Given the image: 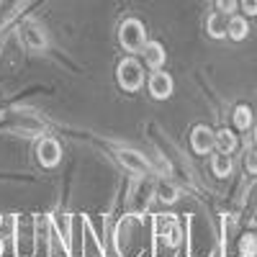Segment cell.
Returning a JSON list of instances; mask_svg holds the SVG:
<instances>
[{
  "mask_svg": "<svg viewBox=\"0 0 257 257\" xmlns=\"http://www.w3.org/2000/svg\"><path fill=\"white\" fill-rule=\"evenodd\" d=\"M116 80L118 85L126 90V93H137L142 85H144V70H142V64L132 57H126L118 62V67H116Z\"/></svg>",
  "mask_w": 257,
  "mask_h": 257,
  "instance_id": "6da1fadb",
  "label": "cell"
},
{
  "mask_svg": "<svg viewBox=\"0 0 257 257\" xmlns=\"http://www.w3.org/2000/svg\"><path fill=\"white\" fill-rule=\"evenodd\" d=\"M118 41L126 52H142L144 44H147V31H144V24L137 18H126L121 29H118Z\"/></svg>",
  "mask_w": 257,
  "mask_h": 257,
  "instance_id": "7a4b0ae2",
  "label": "cell"
},
{
  "mask_svg": "<svg viewBox=\"0 0 257 257\" xmlns=\"http://www.w3.org/2000/svg\"><path fill=\"white\" fill-rule=\"evenodd\" d=\"M36 160L41 162V167H57L59 160H62V147L57 139L52 137H44L39 144H36Z\"/></svg>",
  "mask_w": 257,
  "mask_h": 257,
  "instance_id": "3957f363",
  "label": "cell"
},
{
  "mask_svg": "<svg viewBox=\"0 0 257 257\" xmlns=\"http://www.w3.org/2000/svg\"><path fill=\"white\" fill-rule=\"evenodd\" d=\"M21 41H24V47L29 52H41L47 47V36H44V31H41V26H36L34 21L24 24V29H21Z\"/></svg>",
  "mask_w": 257,
  "mask_h": 257,
  "instance_id": "277c9868",
  "label": "cell"
},
{
  "mask_svg": "<svg viewBox=\"0 0 257 257\" xmlns=\"http://www.w3.org/2000/svg\"><path fill=\"white\" fill-rule=\"evenodd\" d=\"M149 95H152L155 100H167L170 95H173V77H170L167 72H155L152 77H149Z\"/></svg>",
  "mask_w": 257,
  "mask_h": 257,
  "instance_id": "5b68a950",
  "label": "cell"
},
{
  "mask_svg": "<svg viewBox=\"0 0 257 257\" xmlns=\"http://www.w3.org/2000/svg\"><path fill=\"white\" fill-rule=\"evenodd\" d=\"M190 147H193V152L196 155H208L211 149H213V132L208 126H196L193 128V134H190Z\"/></svg>",
  "mask_w": 257,
  "mask_h": 257,
  "instance_id": "8992f818",
  "label": "cell"
},
{
  "mask_svg": "<svg viewBox=\"0 0 257 257\" xmlns=\"http://www.w3.org/2000/svg\"><path fill=\"white\" fill-rule=\"evenodd\" d=\"M118 162H121L126 170H132L134 175L149 173V162L144 160V155L134 152V149H121V152H118Z\"/></svg>",
  "mask_w": 257,
  "mask_h": 257,
  "instance_id": "52a82bcc",
  "label": "cell"
},
{
  "mask_svg": "<svg viewBox=\"0 0 257 257\" xmlns=\"http://www.w3.org/2000/svg\"><path fill=\"white\" fill-rule=\"evenodd\" d=\"M167 54H165V47L160 44V41H147L144 44V62L149 64L152 70H160L165 64Z\"/></svg>",
  "mask_w": 257,
  "mask_h": 257,
  "instance_id": "ba28073f",
  "label": "cell"
},
{
  "mask_svg": "<svg viewBox=\"0 0 257 257\" xmlns=\"http://www.w3.org/2000/svg\"><path fill=\"white\" fill-rule=\"evenodd\" d=\"M213 147H216L219 152L231 155L234 149L239 147V139H237L234 132H229V128H219V132H213Z\"/></svg>",
  "mask_w": 257,
  "mask_h": 257,
  "instance_id": "9c48e42d",
  "label": "cell"
},
{
  "mask_svg": "<svg viewBox=\"0 0 257 257\" xmlns=\"http://www.w3.org/2000/svg\"><path fill=\"white\" fill-rule=\"evenodd\" d=\"M211 170H213V175H216V178H226V175L231 173V170H234L231 155L219 152V149H216V155L211 157Z\"/></svg>",
  "mask_w": 257,
  "mask_h": 257,
  "instance_id": "30bf717a",
  "label": "cell"
},
{
  "mask_svg": "<svg viewBox=\"0 0 257 257\" xmlns=\"http://www.w3.org/2000/svg\"><path fill=\"white\" fill-rule=\"evenodd\" d=\"M226 31H229V18H226V13H221V11L211 13V18H208V34H211L213 39H224Z\"/></svg>",
  "mask_w": 257,
  "mask_h": 257,
  "instance_id": "8fae6325",
  "label": "cell"
},
{
  "mask_svg": "<svg viewBox=\"0 0 257 257\" xmlns=\"http://www.w3.org/2000/svg\"><path fill=\"white\" fill-rule=\"evenodd\" d=\"M247 34H249L247 18H244V16H231V18H229V31H226V36L234 39V41H242V39H247Z\"/></svg>",
  "mask_w": 257,
  "mask_h": 257,
  "instance_id": "7c38bea8",
  "label": "cell"
},
{
  "mask_svg": "<svg viewBox=\"0 0 257 257\" xmlns=\"http://www.w3.org/2000/svg\"><path fill=\"white\" fill-rule=\"evenodd\" d=\"M234 126L239 128V132H247V128L252 126V108L249 105H237V108H234Z\"/></svg>",
  "mask_w": 257,
  "mask_h": 257,
  "instance_id": "4fadbf2b",
  "label": "cell"
},
{
  "mask_svg": "<svg viewBox=\"0 0 257 257\" xmlns=\"http://www.w3.org/2000/svg\"><path fill=\"white\" fill-rule=\"evenodd\" d=\"M239 254L242 257H257V237L254 234H244L239 239Z\"/></svg>",
  "mask_w": 257,
  "mask_h": 257,
  "instance_id": "5bb4252c",
  "label": "cell"
},
{
  "mask_svg": "<svg viewBox=\"0 0 257 257\" xmlns=\"http://www.w3.org/2000/svg\"><path fill=\"white\" fill-rule=\"evenodd\" d=\"M157 198H160L162 203H175V201H178V188L170 185V183H160V185H157Z\"/></svg>",
  "mask_w": 257,
  "mask_h": 257,
  "instance_id": "9a60e30c",
  "label": "cell"
},
{
  "mask_svg": "<svg viewBox=\"0 0 257 257\" xmlns=\"http://www.w3.org/2000/svg\"><path fill=\"white\" fill-rule=\"evenodd\" d=\"M244 167H247V173L257 175V149H247L244 152Z\"/></svg>",
  "mask_w": 257,
  "mask_h": 257,
  "instance_id": "2e32d148",
  "label": "cell"
},
{
  "mask_svg": "<svg viewBox=\"0 0 257 257\" xmlns=\"http://www.w3.org/2000/svg\"><path fill=\"white\" fill-rule=\"evenodd\" d=\"M216 11H221V13H234L237 11V0H216Z\"/></svg>",
  "mask_w": 257,
  "mask_h": 257,
  "instance_id": "e0dca14e",
  "label": "cell"
},
{
  "mask_svg": "<svg viewBox=\"0 0 257 257\" xmlns=\"http://www.w3.org/2000/svg\"><path fill=\"white\" fill-rule=\"evenodd\" d=\"M242 8L247 16H257V0H242Z\"/></svg>",
  "mask_w": 257,
  "mask_h": 257,
  "instance_id": "ac0fdd59",
  "label": "cell"
},
{
  "mask_svg": "<svg viewBox=\"0 0 257 257\" xmlns=\"http://www.w3.org/2000/svg\"><path fill=\"white\" fill-rule=\"evenodd\" d=\"M0 234H3V216H0Z\"/></svg>",
  "mask_w": 257,
  "mask_h": 257,
  "instance_id": "d6986e66",
  "label": "cell"
},
{
  "mask_svg": "<svg viewBox=\"0 0 257 257\" xmlns=\"http://www.w3.org/2000/svg\"><path fill=\"white\" fill-rule=\"evenodd\" d=\"M254 144H257V128H254Z\"/></svg>",
  "mask_w": 257,
  "mask_h": 257,
  "instance_id": "ffe728a7",
  "label": "cell"
},
{
  "mask_svg": "<svg viewBox=\"0 0 257 257\" xmlns=\"http://www.w3.org/2000/svg\"><path fill=\"white\" fill-rule=\"evenodd\" d=\"M0 254H3V242H0Z\"/></svg>",
  "mask_w": 257,
  "mask_h": 257,
  "instance_id": "44dd1931",
  "label": "cell"
}]
</instances>
